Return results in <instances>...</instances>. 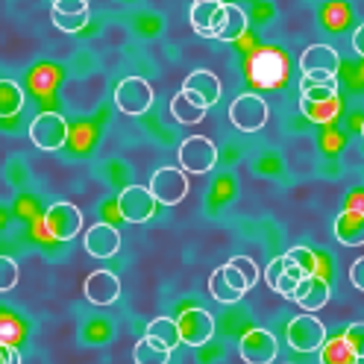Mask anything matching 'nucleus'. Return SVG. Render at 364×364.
I'll return each instance as SVG.
<instances>
[{"instance_id": "obj_38", "label": "nucleus", "mask_w": 364, "mask_h": 364, "mask_svg": "<svg viewBox=\"0 0 364 364\" xmlns=\"http://www.w3.org/2000/svg\"><path fill=\"white\" fill-rule=\"evenodd\" d=\"M361 135H364V124H361Z\"/></svg>"}, {"instance_id": "obj_8", "label": "nucleus", "mask_w": 364, "mask_h": 364, "mask_svg": "<svg viewBox=\"0 0 364 364\" xmlns=\"http://www.w3.org/2000/svg\"><path fill=\"white\" fill-rule=\"evenodd\" d=\"M156 206L159 203L147 186H127L118 194V212L127 223H147L156 215Z\"/></svg>"}, {"instance_id": "obj_29", "label": "nucleus", "mask_w": 364, "mask_h": 364, "mask_svg": "<svg viewBox=\"0 0 364 364\" xmlns=\"http://www.w3.org/2000/svg\"><path fill=\"white\" fill-rule=\"evenodd\" d=\"M50 18H53V24L62 33H80L88 24V12H82V15H62V12H53L50 9Z\"/></svg>"}, {"instance_id": "obj_13", "label": "nucleus", "mask_w": 364, "mask_h": 364, "mask_svg": "<svg viewBox=\"0 0 364 364\" xmlns=\"http://www.w3.org/2000/svg\"><path fill=\"white\" fill-rule=\"evenodd\" d=\"M188 18H191V27L197 36L215 38L220 24H223V18H226V4L223 0H194Z\"/></svg>"}, {"instance_id": "obj_6", "label": "nucleus", "mask_w": 364, "mask_h": 364, "mask_svg": "<svg viewBox=\"0 0 364 364\" xmlns=\"http://www.w3.org/2000/svg\"><path fill=\"white\" fill-rule=\"evenodd\" d=\"M115 106L129 118H139L153 106V88L144 77H127L115 88Z\"/></svg>"}, {"instance_id": "obj_27", "label": "nucleus", "mask_w": 364, "mask_h": 364, "mask_svg": "<svg viewBox=\"0 0 364 364\" xmlns=\"http://www.w3.org/2000/svg\"><path fill=\"white\" fill-rule=\"evenodd\" d=\"M300 100H309V103L338 100V77L335 80H326V82H317V85H303L300 88Z\"/></svg>"}, {"instance_id": "obj_26", "label": "nucleus", "mask_w": 364, "mask_h": 364, "mask_svg": "<svg viewBox=\"0 0 364 364\" xmlns=\"http://www.w3.org/2000/svg\"><path fill=\"white\" fill-rule=\"evenodd\" d=\"M300 112L311 121V124H329L338 118V100H326V103H309L300 100Z\"/></svg>"}, {"instance_id": "obj_14", "label": "nucleus", "mask_w": 364, "mask_h": 364, "mask_svg": "<svg viewBox=\"0 0 364 364\" xmlns=\"http://www.w3.org/2000/svg\"><path fill=\"white\" fill-rule=\"evenodd\" d=\"M82 294L91 306H112L121 297V279L112 270H95L85 277Z\"/></svg>"}, {"instance_id": "obj_36", "label": "nucleus", "mask_w": 364, "mask_h": 364, "mask_svg": "<svg viewBox=\"0 0 364 364\" xmlns=\"http://www.w3.org/2000/svg\"><path fill=\"white\" fill-rule=\"evenodd\" d=\"M350 282H353V288L364 291V256L350 264Z\"/></svg>"}, {"instance_id": "obj_31", "label": "nucleus", "mask_w": 364, "mask_h": 364, "mask_svg": "<svg viewBox=\"0 0 364 364\" xmlns=\"http://www.w3.org/2000/svg\"><path fill=\"white\" fill-rule=\"evenodd\" d=\"M230 264L241 270V277L247 279V285H250V288H253V285H256V282L262 279V273H259V264H256L253 259H250V256H235V259H230Z\"/></svg>"}, {"instance_id": "obj_23", "label": "nucleus", "mask_w": 364, "mask_h": 364, "mask_svg": "<svg viewBox=\"0 0 364 364\" xmlns=\"http://www.w3.org/2000/svg\"><path fill=\"white\" fill-rule=\"evenodd\" d=\"M321 364H358L355 350L347 344V338H326L321 347Z\"/></svg>"}, {"instance_id": "obj_28", "label": "nucleus", "mask_w": 364, "mask_h": 364, "mask_svg": "<svg viewBox=\"0 0 364 364\" xmlns=\"http://www.w3.org/2000/svg\"><path fill=\"white\" fill-rule=\"evenodd\" d=\"M285 256L294 264H297V267H303L309 277H311V273H317V267H321V262H317V253H314V250H309V247H291Z\"/></svg>"}, {"instance_id": "obj_16", "label": "nucleus", "mask_w": 364, "mask_h": 364, "mask_svg": "<svg viewBox=\"0 0 364 364\" xmlns=\"http://www.w3.org/2000/svg\"><path fill=\"white\" fill-rule=\"evenodd\" d=\"M329 282L323 277H317V273H311V277L300 279V285L294 288L291 294V303H297L300 309L306 311H317V309H323L329 303Z\"/></svg>"}, {"instance_id": "obj_30", "label": "nucleus", "mask_w": 364, "mask_h": 364, "mask_svg": "<svg viewBox=\"0 0 364 364\" xmlns=\"http://www.w3.org/2000/svg\"><path fill=\"white\" fill-rule=\"evenodd\" d=\"M18 285V262L0 256V291H12Z\"/></svg>"}, {"instance_id": "obj_21", "label": "nucleus", "mask_w": 364, "mask_h": 364, "mask_svg": "<svg viewBox=\"0 0 364 364\" xmlns=\"http://www.w3.org/2000/svg\"><path fill=\"white\" fill-rule=\"evenodd\" d=\"M132 358H135V364H168L171 361V350L162 344V341L144 335L141 341H135Z\"/></svg>"}, {"instance_id": "obj_1", "label": "nucleus", "mask_w": 364, "mask_h": 364, "mask_svg": "<svg viewBox=\"0 0 364 364\" xmlns=\"http://www.w3.org/2000/svg\"><path fill=\"white\" fill-rule=\"evenodd\" d=\"M247 77L259 88H277L288 77V62L277 48H262L250 56L247 62Z\"/></svg>"}, {"instance_id": "obj_3", "label": "nucleus", "mask_w": 364, "mask_h": 364, "mask_svg": "<svg viewBox=\"0 0 364 364\" xmlns=\"http://www.w3.org/2000/svg\"><path fill=\"white\" fill-rule=\"evenodd\" d=\"M68 135H71V129H68V121L62 115H56V112H41V115L33 118L30 124V139L38 150H62L68 144Z\"/></svg>"}, {"instance_id": "obj_11", "label": "nucleus", "mask_w": 364, "mask_h": 364, "mask_svg": "<svg viewBox=\"0 0 364 364\" xmlns=\"http://www.w3.org/2000/svg\"><path fill=\"white\" fill-rule=\"evenodd\" d=\"M247 291H250L247 279L241 277V270L232 267V264H220V267L212 273V277H209V294H212L218 303H223V306L238 303Z\"/></svg>"}, {"instance_id": "obj_9", "label": "nucleus", "mask_w": 364, "mask_h": 364, "mask_svg": "<svg viewBox=\"0 0 364 364\" xmlns=\"http://www.w3.org/2000/svg\"><path fill=\"white\" fill-rule=\"evenodd\" d=\"M179 341L186 347H203L215 335V317L206 309H186L176 317Z\"/></svg>"}, {"instance_id": "obj_32", "label": "nucleus", "mask_w": 364, "mask_h": 364, "mask_svg": "<svg viewBox=\"0 0 364 364\" xmlns=\"http://www.w3.org/2000/svg\"><path fill=\"white\" fill-rule=\"evenodd\" d=\"M344 338H347V344L355 350V355H358V361H361V358H364V323H353V326H347Z\"/></svg>"}, {"instance_id": "obj_19", "label": "nucleus", "mask_w": 364, "mask_h": 364, "mask_svg": "<svg viewBox=\"0 0 364 364\" xmlns=\"http://www.w3.org/2000/svg\"><path fill=\"white\" fill-rule=\"evenodd\" d=\"M206 112H209V106L203 103V100H197L191 91H176L173 95V100H171V115L179 121V124H186V127H194V124H200L203 118H206Z\"/></svg>"}, {"instance_id": "obj_37", "label": "nucleus", "mask_w": 364, "mask_h": 364, "mask_svg": "<svg viewBox=\"0 0 364 364\" xmlns=\"http://www.w3.org/2000/svg\"><path fill=\"white\" fill-rule=\"evenodd\" d=\"M353 48H355V53L364 59V24H361V27L353 33Z\"/></svg>"}, {"instance_id": "obj_18", "label": "nucleus", "mask_w": 364, "mask_h": 364, "mask_svg": "<svg viewBox=\"0 0 364 364\" xmlns=\"http://www.w3.org/2000/svg\"><path fill=\"white\" fill-rule=\"evenodd\" d=\"M335 238L344 247H361L364 244V212L361 209H344L335 218Z\"/></svg>"}, {"instance_id": "obj_33", "label": "nucleus", "mask_w": 364, "mask_h": 364, "mask_svg": "<svg viewBox=\"0 0 364 364\" xmlns=\"http://www.w3.org/2000/svg\"><path fill=\"white\" fill-rule=\"evenodd\" d=\"M53 12H62V15H82V12H88V0H53Z\"/></svg>"}, {"instance_id": "obj_12", "label": "nucleus", "mask_w": 364, "mask_h": 364, "mask_svg": "<svg viewBox=\"0 0 364 364\" xmlns=\"http://www.w3.org/2000/svg\"><path fill=\"white\" fill-rule=\"evenodd\" d=\"M277 335L267 332V329H250L244 332L241 344H238V353L247 364H270L273 358H277Z\"/></svg>"}, {"instance_id": "obj_22", "label": "nucleus", "mask_w": 364, "mask_h": 364, "mask_svg": "<svg viewBox=\"0 0 364 364\" xmlns=\"http://www.w3.org/2000/svg\"><path fill=\"white\" fill-rule=\"evenodd\" d=\"M244 33H247V15H244V9L238 4H226V18H223V24H220L215 41L230 44V41H238Z\"/></svg>"}, {"instance_id": "obj_25", "label": "nucleus", "mask_w": 364, "mask_h": 364, "mask_svg": "<svg viewBox=\"0 0 364 364\" xmlns=\"http://www.w3.org/2000/svg\"><path fill=\"white\" fill-rule=\"evenodd\" d=\"M147 335L156 338V341H162L171 353H173V347L182 344L179 341V326H176V321H171V317H153V321L147 323Z\"/></svg>"}, {"instance_id": "obj_39", "label": "nucleus", "mask_w": 364, "mask_h": 364, "mask_svg": "<svg viewBox=\"0 0 364 364\" xmlns=\"http://www.w3.org/2000/svg\"><path fill=\"white\" fill-rule=\"evenodd\" d=\"M50 4H53V0H50Z\"/></svg>"}, {"instance_id": "obj_7", "label": "nucleus", "mask_w": 364, "mask_h": 364, "mask_svg": "<svg viewBox=\"0 0 364 364\" xmlns=\"http://www.w3.org/2000/svg\"><path fill=\"white\" fill-rule=\"evenodd\" d=\"M285 335H288L291 350H297V353H314V350L323 347L326 326L317 321L314 314H300V317H294V321L288 323V332Z\"/></svg>"}, {"instance_id": "obj_35", "label": "nucleus", "mask_w": 364, "mask_h": 364, "mask_svg": "<svg viewBox=\"0 0 364 364\" xmlns=\"http://www.w3.org/2000/svg\"><path fill=\"white\" fill-rule=\"evenodd\" d=\"M0 364H24V361H21L18 347L6 344V341H0Z\"/></svg>"}, {"instance_id": "obj_2", "label": "nucleus", "mask_w": 364, "mask_h": 364, "mask_svg": "<svg viewBox=\"0 0 364 364\" xmlns=\"http://www.w3.org/2000/svg\"><path fill=\"white\" fill-rule=\"evenodd\" d=\"M176 159L186 173H209L218 165V147L206 135H191V139L179 144Z\"/></svg>"}, {"instance_id": "obj_17", "label": "nucleus", "mask_w": 364, "mask_h": 364, "mask_svg": "<svg viewBox=\"0 0 364 364\" xmlns=\"http://www.w3.org/2000/svg\"><path fill=\"white\" fill-rule=\"evenodd\" d=\"M300 68H303V74L321 71V74L338 77L341 56H338V50H335V48H329V44H311V48H306V50H303V56H300Z\"/></svg>"}, {"instance_id": "obj_15", "label": "nucleus", "mask_w": 364, "mask_h": 364, "mask_svg": "<svg viewBox=\"0 0 364 364\" xmlns=\"http://www.w3.org/2000/svg\"><path fill=\"white\" fill-rule=\"evenodd\" d=\"M85 253L95 259H112L121 250V232L112 223H95L85 232Z\"/></svg>"}, {"instance_id": "obj_4", "label": "nucleus", "mask_w": 364, "mask_h": 364, "mask_svg": "<svg viewBox=\"0 0 364 364\" xmlns=\"http://www.w3.org/2000/svg\"><path fill=\"white\" fill-rule=\"evenodd\" d=\"M82 230V212L74 206V203H53L44 212V232H48L53 241H71L77 238Z\"/></svg>"}, {"instance_id": "obj_24", "label": "nucleus", "mask_w": 364, "mask_h": 364, "mask_svg": "<svg viewBox=\"0 0 364 364\" xmlns=\"http://www.w3.org/2000/svg\"><path fill=\"white\" fill-rule=\"evenodd\" d=\"M24 109V88L15 80H0V118H12Z\"/></svg>"}, {"instance_id": "obj_10", "label": "nucleus", "mask_w": 364, "mask_h": 364, "mask_svg": "<svg viewBox=\"0 0 364 364\" xmlns=\"http://www.w3.org/2000/svg\"><path fill=\"white\" fill-rule=\"evenodd\" d=\"M230 121L241 132H259L267 124V103L259 95H238L230 106Z\"/></svg>"}, {"instance_id": "obj_34", "label": "nucleus", "mask_w": 364, "mask_h": 364, "mask_svg": "<svg viewBox=\"0 0 364 364\" xmlns=\"http://www.w3.org/2000/svg\"><path fill=\"white\" fill-rule=\"evenodd\" d=\"M282 273H285V256H279V259H273L270 264H267V270H264V282L273 288V285H277V279L282 277Z\"/></svg>"}, {"instance_id": "obj_5", "label": "nucleus", "mask_w": 364, "mask_h": 364, "mask_svg": "<svg viewBox=\"0 0 364 364\" xmlns=\"http://www.w3.org/2000/svg\"><path fill=\"white\" fill-rule=\"evenodd\" d=\"M150 194L156 197L159 206H176L188 194V173L182 168H159L150 176Z\"/></svg>"}, {"instance_id": "obj_20", "label": "nucleus", "mask_w": 364, "mask_h": 364, "mask_svg": "<svg viewBox=\"0 0 364 364\" xmlns=\"http://www.w3.org/2000/svg\"><path fill=\"white\" fill-rule=\"evenodd\" d=\"M182 88L191 91V95H194L197 100H203L209 109L220 100V80H218L212 71H191V74L186 77V82H182Z\"/></svg>"}]
</instances>
